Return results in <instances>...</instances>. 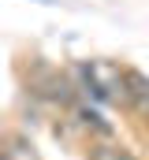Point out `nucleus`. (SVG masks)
<instances>
[{"instance_id": "7", "label": "nucleus", "mask_w": 149, "mask_h": 160, "mask_svg": "<svg viewBox=\"0 0 149 160\" xmlns=\"http://www.w3.org/2000/svg\"><path fill=\"white\" fill-rule=\"evenodd\" d=\"M37 4H52V0H37Z\"/></svg>"}, {"instance_id": "3", "label": "nucleus", "mask_w": 149, "mask_h": 160, "mask_svg": "<svg viewBox=\"0 0 149 160\" xmlns=\"http://www.w3.org/2000/svg\"><path fill=\"white\" fill-rule=\"evenodd\" d=\"M127 108L142 123H149V78L134 67H127Z\"/></svg>"}, {"instance_id": "1", "label": "nucleus", "mask_w": 149, "mask_h": 160, "mask_svg": "<svg viewBox=\"0 0 149 160\" xmlns=\"http://www.w3.org/2000/svg\"><path fill=\"white\" fill-rule=\"evenodd\" d=\"M74 78L86 97L127 108V67H119L116 60H86L74 67Z\"/></svg>"}, {"instance_id": "6", "label": "nucleus", "mask_w": 149, "mask_h": 160, "mask_svg": "<svg viewBox=\"0 0 149 160\" xmlns=\"http://www.w3.org/2000/svg\"><path fill=\"white\" fill-rule=\"evenodd\" d=\"M4 157H8V160H37V153H34V145L23 142L19 134H8V142H4Z\"/></svg>"}, {"instance_id": "5", "label": "nucleus", "mask_w": 149, "mask_h": 160, "mask_svg": "<svg viewBox=\"0 0 149 160\" xmlns=\"http://www.w3.org/2000/svg\"><path fill=\"white\" fill-rule=\"evenodd\" d=\"M74 119L82 123L86 130H93L97 138H112V123H105L101 112H93V108H86V104H74Z\"/></svg>"}, {"instance_id": "4", "label": "nucleus", "mask_w": 149, "mask_h": 160, "mask_svg": "<svg viewBox=\"0 0 149 160\" xmlns=\"http://www.w3.org/2000/svg\"><path fill=\"white\" fill-rule=\"evenodd\" d=\"M90 160H138L127 145H119L116 138H97L90 142Z\"/></svg>"}, {"instance_id": "2", "label": "nucleus", "mask_w": 149, "mask_h": 160, "mask_svg": "<svg viewBox=\"0 0 149 160\" xmlns=\"http://www.w3.org/2000/svg\"><path fill=\"white\" fill-rule=\"evenodd\" d=\"M34 89L37 97H45V101H52V104H64V108H74V89L71 82L64 78V75H56V71H41L34 78Z\"/></svg>"}]
</instances>
